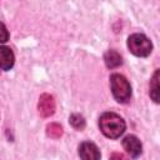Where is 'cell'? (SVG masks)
Returning a JSON list of instances; mask_svg holds the SVG:
<instances>
[{"label": "cell", "mask_w": 160, "mask_h": 160, "mask_svg": "<svg viewBox=\"0 0 160 160\" xmlns=\"http://www.w3.org/2000/svg\"><path fill=\"white\" fill-rule=\"evenodd\" d=\"M99 126H100L101 132L106 138H110V139H116L120 135H122V132L125 131V128H126L124 119L112 111L104 112L100 116Z\"/></svg>", "instance_id": "cell-1"}, {"label": "cell", "mask_w": 160, "mask_h": 160, "mask_svg": "<svg viewBox=\"0 0 160 160\" xmlns=\"http://www.w3.org/2000/svg\"><path fill=\"white\" fill-rule=\"evenodd\" d=\"M110 86L114 99L118 102L125 104L131 98V86L125 76L120 74H112L110 76Z\"/></svg>", "instance_id": "cell-2"}, {"label": "cell", "mask_w": 160, "mask_h": 160, "mask_svg": "<svg viewBox=\"0 0 160 160\" xmlns=\"http://www.w3.org/2000/svg\"><path fill=\"white\" fill-rule=\"evenodd\" d=\"M128 48L130 52L135 56L145 58L150 55L152 50V44L144 34H132L128 39Z\"/></svg>", "instance_id": "cell-3"}, {"label": "cell", "mask_w": 160, "mask_h": 160, "mask_svg": "<svg viewBox=\"0 0 160 160\" xmlns=\"http://www.w3.org/2000/svg\"><path fill=\"white\" fill-rule=\"evenodd\" d=\"M79 156L81 160H100V150L91 141H84L79 146Z\"/></svg>", "instance_id": "cell-4"}, {"label": "cell", "mask_w": 160, "mask_h": 160, "mask_svg": "<svg viewBox=\"0 0 160 160\" xmlns=\"http://www.w3.org/2000/svg\"><path fill=\"white\" fill-rule=\"evenodd\" d=\"M38 110H39V114L42 118L51 116L55 112V100H54V98L49 94H42L39 98Z\"/></svg>", "instance_id": "cell-5"}, {"label": "cell", "mask_w": 160, "mask_h": 160, "mask_svg": "<svg viewBox=\"0 0 160 160\" xmlns=\"http://www.w3.org/2000/svg\"><path fill=\"white\" fill-rule=\"evenodd\" d=\"M122 146H124V149L126 150V152L132 159H136V158H139L141 155L142 146H141L140 140L135 135H128V136H125L124 140H122Z\"/></svg>", "instance_id": "cell-6"}, {"label": "cell", "mask_w": 160, "mask_h": 160, "mask_svg": "<svg viewBox=\"0 0 160 160\" xmlns=\"http://www.w3.org/2000/svg\"><path fill=\"white\" fill-rule=\"evenodd\" d=\"M15 56L10 48L0 46V69L1 70H10L14 66Z\"/></svg>", "instance_id": "cell-7"}, {"label": "cell", "mask_w": 160, "mask_h": 160, "mask_svg": "<svg viewBox=\"0 0 160 160\" xmlns=\"http://www.w3.org/2000/svg\"><path fill=\"white\" fill-rule=\"evenodd\" d=\"M104 61H105V65L109 69L118 68V66H120L122 64L121 55L115 50H108L105 52V55H104Z\"/></svg>", "instance_id": "cell-8"}, {"label": "cell", "mask_w": 160, "mask_h": 160, "mask_svg": "<svg viewBox=\"0 0 160 160\" xmlns=\"http://www.w3.org/2000/svg\"><path fill=\"white\" fill-rule=\"evenodd\" d=\"M150 96L155 102H159V70H156L150 81Z\"/></svg>", "instance_id": "cell-9"}, {"label": "cell", "mask_w": 160, "mask_h": 160, "mask_svg": "<svg viewBox=\"0 0 160 160\" xmlns=\"http://www.w3.org/2000/svg\"><path fill=\"white\" fill-rule=\"evenodd\" d=\"M46 134L52 139H59L62 135V128L58 122H51L46 126Z\"/></svg>", "instance_id": "cell-10"}, {"label": "cell", "mask_w": 160, "mask_h": 160, "mask_svg": "<svg viewBox=\"0 0 160 160\" xmlns=\"http://www.w3.org/2000/svg\"><path fill=\"white\" fill-rule=\"evenodd\" d=\"M69 121H70L71 126L75 128L76 130H82L85 128V119L80 114H71Z\"/></svg>", "instance_id": "cell-11"}, {"label": "cell", "mask_w": 160, "mask_h": 160, "mask_svg": "<svg viewBox=\"0 0 160 160\" xmlns=\"http://www.w3.org/2000/svg\"><path fill=\"white\" fill-rule=\"evenodd\" d=\"M9 40V31L6 29V26L0 22V44L1 42H6Z\"/></svg>", "instance_id": "cell-12"}, {"label": "cell", "mask_w": 160, "mask_h": 160, "mask_svg": "<svg viewBox=\"0 0 160 160\" xmlns=\"http://www.w3.org/2000/svg\"><path fill=\"white\" fill-rule=\"evenodd\" d=\"M110 160H129V159L121 152H112L110 156Z\"/></svg>", "instance_id": "cell-13"}]
</instances>
